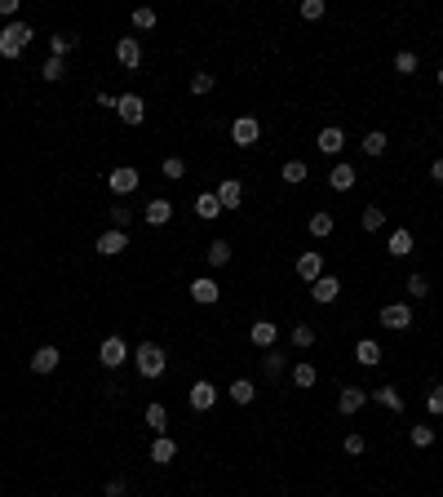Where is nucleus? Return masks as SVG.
<instances>
[{"instance_id": "nucleus-1", "label": "nucleus", "mask_w": 443, "mask_h": 497, "mask_svg": "<svg viewBox=\"0 0 443 497\" xmlns=\"http://www.w3.org/2000/svg\"><path fill=\"white\" fill-rule=\"evenodd\" d=\"M134 364H138V373L146 377V382H151V377H164V364H169V360H164V351L155 342H142L134 351Z\"/></svg>"}, {"instance_id": "nucleus-2", "label": "nucleus", "mask_w": 443, "mask_h": 497, "mask_svg": "<svg viewBox=\"0 0 443 497\" xmlns=\"http://www.w3.org/2000/svg\"><path fill=\"white\" fill-rule=\"evenodd\" d=\"M31 36H36V31H31L27 23H9L5 31H0V58H18Z\"/></svg>"}, {"instance_id": "nucleus-3", "label": "nucleus", "mask_w": 443, "mask_h": 497, "mask_svg": "<svg viewBox=\"0 0 443 497\" xmlns=\"http://www.w3.org/2000/svg\"><path fill=\"white\" fill-rule=\"evenodd\" d=\"M138 182H142V173L134 169V164H120V169H111V173H107V187L116 191V195H129V191H138Z\"/></svg>"}, {"instance_id": "nucleus-4", "label": "nucleus", "mask_w": 443, "mask_h": 497, "mask_svg": "<svg viewBox=\"0 0 443 497\" xmlns=\"http://www.w3.org/2000/svg\"><path fill=\"white\" fill-rule=\"evenodd\" d=\"M116 115H120L124 125H142L146 120V103H142L138 93H120L116 98Z\"/></svg>"}, {"instance_id": "nucleus-5", "label": "nucleus", "mask_w": 443, "mask_h": 497, "mask_svg": "<svg viewBox=\"0 0 443 497\" xmlns=\"http://www.w3.org/2000/svg\"><path fill=\"white\" fill-rule=\"evenodd\" d=\"M261 138V125H257V115H240V120L231 125V142L235 147H253Z\"/></svg>"}, {"instance_id": "nucleus-6", "label": "nucleus", "mask_w": 443, "mask_h": 497, "mask_svg": "<svg viewBox=\"0 0 443 497\" xmlns=\"http://www.w3.org/2000/svg\"><path fill=\"white\" fill-rule=\"evenodd\" d=\"M116 58H120V67L134 72L138 62H142V40H138V36H120V40H116Z\"/></svg>"}, {"instance_id": "nucleus-7", "label": "nucleus", "mask_w": 443, "mask_h": 497, "mask_svg": "<svg viewBox=\"0 0 443 497\" xmlns=\"http://www.w3.org/2000/svg\"><path fill=\"white\" fill-rule=\"evenodd\" d=\"M124 248H129V236L120 227H111V231L98 236V253H102V258H116V253H124Z\"/></svg>"}, {"instance_id": "nucleus-8", "label": "nucleus", "mask_w": 443, "mask_h": 497, "mask_svg": "<svg viewBox=\"0 0 443 497\" xmlns=\"http://www.w3.org/2000/svg\"><path fill=\"white\" fill-rule=\"evenodd\" d=\"M98 360H102V364H107V369H120V364L129 360V346H124L120 338H107L102 346H98Z\"/></svg>"}, {"instance_id": "nucleus-9", "label": "nucleus", "mask_w": 443, "mask_h": 497, "mask_svg": "<svg viewBox=\"0 0 443 497\" xmlns=\"http://www.w3.org/2000/svg\"><path fill=\"white\" fill-rule=\"evenodd\" d=\"M337 293H341V280L337 275H319L315 285H310V297H315L319 307H328V302H337Z\"/></svg>"}, {"instance_id": "nucleus-10", "label": "nucleus", "mask_w": 443, "mask_h": 497, "mask_svg": "<svg viewBox=\"0 0 443 497\" xmlns=\"http://www.w3.org/2000/svg\"><path fill=\"white\" fill-rule=\"evenodd\" d=\"M377 320H382L386 329H395V333H399V329H408V324H413V311H408L403 302H390V307H382V316H377Z\"/></svg>"}, {"instance_id": "nucleus-11", "label": "nucleus", "mask_w": 443, "mask_h": 497, "mask_svg": "<svg viewBox=\"0 0 443 497\" xmlns=\"http://www.w3.org/2000/svg\"><path fill=\"white\" fill-rule=\"evenodd\" d=\"M187 400H191V409H195V413H208L213 404H218V387H213V382H195Z\"/></svg>"}, {"instance_id": "nucleus-12", "label": "nucleus", "mask_w": 443, "mask_h": 497, "mask_svg": "<svg viewBox=\"0 0 443 497\" xmlns=\"http://www.w3.org/2000/svg\"><path fill=\"white\" fill-rule=\"evenodd\" d=\"M213 195H218V205H222V209H240V205H244V187H240L235 178H222V187L213 191Z\"/></svg>"}, {"instance_id": "nucleus-13", "label": "nucleus", "mask_w": 443, "mask_h": 497, "mask_svg": "<svg viewBox=\"0 0 443 497\" xmlns=\"http://www.w3.org/2000/svg\"><path fill=\"white\" fill-rule=\"evenodd\" d=\"M315 147H319V152H324V156H337V152H341V147H346V134H341V129H337V125H328V129H319V138H315Z\"/></svg>"}, {"instance_id": "nucleus-14", "label": "nucleus", "mask_w": 443, "mask_h": 497, "mask_svg": "<svg viewBox=\"0 0 443 497\" xmlns=\"http://www.w3.org/2000/svg\"><path fill=\"white\" fill-rule=\"evenodd\" d=\"M249 338H253V346L271 351V346H275V338H280V329H275V320H257V324L249 329Z\"/></svg>"}, {"instance_id": "nucleus-15", "label": "nucleus", "mask_w": 443, "mask_h": 497, "mask_svg": "<svg viewBox=\"0 0 443 497\" xmlns=\"http://www.w3.org/2000/svg\"><path fill=\"white\" fill-rule=\"evenodd\" d=\"M191 297H195V302H200V307H213V302H218V297H222V289H218V280H195V285H191Z\"/></svg>"}, {"instance_id": "nucleus-16", "label": "nucleus", "mask_w": 443, "mask_h": 497, "mask_svg": "<svg viewBox=\"0 0 443 497\" xmlns=\"http://www.w3.org/2000/svg\"><path fill=\"white\" fill-rule=\"evenodd\" d=\"M364 400H368V391H359V387H341V395H337V409L350 418V413H359V409H364Z\"/></svg>"}, {"instance_id": "nucleus-17", "label": "nucleus", "mask_w": 443, "mask_h": 497, "mask_svg": "<svg viewBox=\"0 0 443 497\" xmlns=\"http://www.w3.org/2000/svg\"><path fill=\"white\" fill-rule=\"evenodd\" d=\"M386 253L390 258H408V253H413V231H390V240H386Z\"/></svg>"}, {"instance_id": "nucleus-18", "label": "nucleus", "mask_w": 443, "mask_h": 497, "mask_svg": "<svg viewBox=\"0 0 443 497\" xmlns=\"http://www.w3.org/2000/svg\"><path fill=\"white\" fill-rule=\"evenodd\" d=\"M297 275H302V280H310V285H315V280L324 275V258L315 253V248H310V253H302V258H297Z\"/></svg>"}, {"instance_id": "nucleus-19", "label": "nucleus", "mask_w": 443, "mask_h": 497, "mask_svg": "<svg viewBox=\"0 0 443 497\" xmlns=\"http://www.w3.org/2000/svg\"><path fill=\"white\" fill-rule=\"evenodd\" d=\"M58 346H40V351L36 355H31V373H54L58 369Z\"/></svg>"}, {"instance_id": "nucleus-20", "label": "nucleus", "mask_w": 443, "mask_h": 497, "mask_svg": "<svg viewBox=\"0 0 443 497\" xmlns=\"http://www.w3.org/2000/svg\"><path fill=\"white\" fill-rule=\"evenodd\" d=\"M355 360L364 364V369H372V364H382V346H377L372 338H359V346H355Z\"/></svg>"}, {"instance_id": "nucleus-21", "label": "nucleus", "mask_w": 443, "mask_h": 497, "mask_svg": "<svg viewBox=\"0 0 443 497\" xmlns=\"http://www.w3.org/2000/svg\"><path fill=\"white\" fill-rule=\"evenodd\" d=\"M173 457H177V444H173L169 435H160V440L151 444V462H155V467H169Z\"/></svg>"}, {"instance_id": "nucleus-22", "label": "nucleus", "mask_w": 443, "mask_h": 497, "mask_svg": "<svg viewBox=\"0 0 443 497\" xmlns=\"http://www.w3.org/2000/svg\"><path fill=\"white\" fill-rule=\"evenodd\" d=\"M142 213H146V222H151V227H164V222L173 218V205H169V200H151Z\"/></svg>"}, {"instance_id": "nucleus-23", "label": "nucleus", "mask_w": 443, "mask_h": 497, "mask_svg": "<svg viewBox=\"0 0 443 497\" xmlns=\"http://www.w3.org/2000/svg\"><path fill=\"white\" fill-rule=\"evenodd\" d=\"M328 182H333V191H350L355 187V164H337V169L328 173Z\"/></svg>"}, {"instance_id": "nucleus-24", "label": "nucleus", "mask_w": 443, "mask_h": 497, "mask_svg": "<svg viewBox=\"0 0 443 497\" xmlns=\"http://www.w3.org/2000/svg\"><path fill=\"white\" fill-rule=\"evenodd\" d=\"M231 400L235 404H253L257 400V387L249 382V377H235V382H231Z\"/></svg>"}, {"instance_id": "nucleus-25", "label": "nucleus", "mask_w": 443, "mask_h": 497, "mask_svg": "<svg viewBox=\"0 0 443 497\" xmlns=\"http://www.w3.org/2000/svg\"><path fill=\"white\" fill-rule=\"evenodd\" d=\"M195 213H200V218H204V222H213V218H218V213H222V205H218V195H213V191H204V195H200V200H195Z\"/></svg>"}, {"instance_id": "nucleus-26", "label": "nucleus", "mask_w": 443, "mask_h": 497, "mask_svg": "<svg viewBox=\"0 0 443 497\" xmlns=\"http://www.w3.org/2000/svg\"><path fill=\"white\" fill-rule=\"evenodd\" d=\"M333 227H337V218L333 213H310V236H333Z\"/></svg>"}, {"instance_id": "nucleus-27", "label": "nucleus", "mask_w": 443, "mask_h": 497, "mask_svg": "<svg viewBox=\"0 0 443 497\" xmlns=\"http://www.w3.org/2000/svg\"><path fill=\"white\" fill-rule=\"evenodd\" d=\"M146 426H151L155 435H164V426H169V409H164V404H151V409H146Z\"/></svg>"}, {"instance_id": "nucleus-28", "label": "nucleus", "mask_w": 443, "mask_h": 497, "mask_svg": "<svg viewBox=\"0 0 443 497\" xmlns=\"http://www.w3.org/2000/svg\"><path fill=\"white\" fill-rule=\"evenodd\" d=\"M226 262H231V244H226V240H213V244H208V267H226Z\"/></svg>"}, {"instance_id": "nucleus-29", "label": "nucleus", "mask_w": 443, "mask_h": 497, "mask_svg": "<svg viewBox=\"0 0 443 497\" xmlns=\"http://www.w3.org/2000/svg\"><path fill=\"white\" fill-rule=\"evenodd\" d=\"M386 147H390V138L382 134V129H372V134L364 138V156H386Z\"/></svg>"}, {"instance_id": "nucleus-30", "label": "nucleus", "mask_w": 443, "mask_h": 497, "mask_svg": "<svg viewBox=\"0 0 443 497\" xmlns=\"http://www.w3.org/2000/svg\"><path fill=\"white\" fill-rule=\"evenodd\" d=\"M280 178H284V182H293V187H297V182H306V160H284Z\"/></svg>"}, {"instance_id": "nucleus-31", "label": "nucleus", "mask_w": 443, "mask_h": 497, "mask_svg": "<svg viewBox=\"0 0 443 497\" xmlns=\"http://www.w3.org/2000/svg\"><path fill=\"white\" fill-rule=\"evenodd\" d=\"M372 395H377V404H386L390 413H399V409H403V395H399L395 387H382V391H372Z\"/></svg>"}, {"instance_id": "nucleus-32", "label": "nucleus", "mask_w": 443, "mask_h": 497, "mask_svg": "<svg viewBox=\"0 0 443 497\" xmlns=\"http://www.w3.org/2000/svg\"><path fill=\"white\" fill-rule=\"evenodd\" d=\"M293 346H297V351L315 346V329H310V324H293Z\"/></svg>"}, {"instance_id": "nucleus-33", "label": "nucleus", "mask_w": 443, "mask_h": 497, "mask_svg": "<svg viewBox=\"0 0 443 497\" xmlns=\"http://www.w3.org/2000/svg\"><path fill=\"white\" fill-rule=\"evenodd\" d=\"M395 72L399 76H413L417 72V54H413V49H399V54H395Z\"/></svg>"}, {"instance_id": "nucleus-34", "label": "nucleus", "mask_w": 443, "mask_h": 497, "mask_svg": "<svg viewBox=\"0 0 443 497\" xmlns=\"http://www.w3.org/2000/svg\"><path fill=\"white\" fill-rule=\"evenodd\" d=\"M315 364H293V382H297V387H315Z\"/></svg>"}, {"instance_id": "nucleus-35", "label": "nucleus", "mask_w": 443, "mask_h": 497, "mask_svg": "<svg viewBox=\"0 0 443 497\" xmlns=\"http://www.w3.org/2000/svg\"><path fill=\"white\" fill-rule=\"evenodd\" d=\"M71 36H67V31H58V36H49V49H54V58H62V54H71Z\"/></svg>"}, {"instance_id": "nucleus-36", "label": "nucleus", "mask_w": 443, "mask_h": 497, "mask_svg": "<svg viewBox=\"0 0 443 497\" xmlns=\"http://www.w3.org/2000/svg\"><path fill=\"white\" fill-rule=\"evenodd\" d=\"M408 293H413V297H425V293H430V280H425L421 271H413V275H408Z\"/></svg>"}, {"instance_id": "nucleus-37", "label": "nucleus", "mask_w": 443, "mask_h": 497, "mask_svg": "<svg viewBox=\"0 0 443 497\" xmlns=\"http://www.w3.org/2000/svg\"><path fill=\"white\" fill-rule=\"evenodd\" d=\"M155 23H160V18H155V9H134V27H138V31H151Z\"/></svg>"}, {"instance_id": "nucleus-38", "label": "nucleus", "mask_w": 443, "mask_h": 497, "mask_svg": "<svg viewBox=\"0 0 443 497\" xmlns=\"http://www.w3.org/2000/svg\"><path fill=\"white\" fill-rule=\"evenodd\" d=\"M382 227H386V213L377 209V205H372V209H364V231H382Z\"/></svg>"}, {"instance_id": "nucleus-39", "label": "nucleus", "mask_w": 443, "mask_h": 497, "mask_svg": "<svg viewBox=\"0 0 443 497\" xmlns=\"http://www.w3.org/2000/svg\"><path fill=\"white\" fill-rule=\"evenodd\" d=\"M413 444H417V449H430V444H435V426H413Z\"/></svg>"}, {"instance_id": "nucleus-40", "label": "nucleus", "mask_w": 443, "mask_h": 497, "mask_svg": "<svg viewBox=\"0 0 443 497\" xmlns=\"http://www.w3.org/2000/svg\"><path fill=\"white\" fill-rule=\"evenodd\" d=\"M40 76L45 80H62V76H67V67H62V58H49L45 67H40Z\"/></svg>"}, {"instance_id": "nucleus-41", "label": "nucleus", "mask_w": 443, "mask_h": 497, "mask_svg": "<svg viewBox=\"0 0 443 497\" xmlns=\"http://www.w3.org/2000/svg\"><path fill=\"white\" fill-rule=\"evenodd\" d=\"M208 89H213V76L208 72H195L191 76V93H208Z\"/></svg>"}, {"instance_id": "nucleus-42", "label": "nucleus", "mask_w": 443, "mask_h": 497, "mask_svg": "<svg viewBox=\"0 0 443 497\" xmlns=\"http://www.w3.org/2000/svg\"><path fill=\"white\" fill-rule=\"evenodd\" d=\"M164 178H187V164L177 156H169V160H164Z\"/></svg>"}, {"instance_id": "nucleus-43", "label": "nucleus", "mask_w": 443, "mask_h": 497, "mask_svg": "<svg viewBox=\"0 0 443 497\" xmlns=\"http://www.w3.org/2000/svg\"><path fill=\"white\" fill-rule=\"evenodd\" d=\"M111 222H116V227L124 231L129 222H134V209H124V205H116V209H111Z\"/></svg>"}, {"instance_id": "nucleus-44", "label": "nucleus", "mask_w": 443, "mask_h": 497, "mask_svg": "<svg viewBox=\"0 0 443 497\" xmlns=\"http://www.w3.org/2000/svg\"><path fill=\"white\" fill-rule=\"evenodd\" d=\"M302 18H310V23L324 18V0H306V5H302Z\"/></svg>"}, {"instance_id": "nucleus-45", "label": "nucleus", "mask_w": 443, "mask_h": 497, "mask_svg": "<svg viewBox=\"0 0 443 497\" xmlns=\"http://www.w3.org/2000/svg\"><path fill=\"white\" fill-rule=\"evenodd\" d=\"M425 409H430V413H435V418H439V413H443V387H435L430 395H425Z\"/></svg>"}, {"instance_id": "nucleus-46", "label": "nucleus", "mask_w": 443, "mask_h": 497, "mask_svg": "<svg viewBox=\"0 0 443 497\" xmlns=\"http://www.w3.org/2000/svg\"><path fill=\"white\" fill-rule=\"evenodd\" d=\"M266 373H271V377H280V373H284V355H280V351H271V355H266Z\"/></svg>"}, {"instance_id": "nucleus-47", "label": "nucleus", "mask_w": 443, "mask_h": 497, "mask_svg": "<svg viewBox=\"0 0 443 497\" xmlns=\"http://www.w3.org/2000/svg\"><path fill=\"white\" fill-rule=\"evenodd\" d=\"M346 453H364V435H346Z\"/></svg>"}, {"instance_id": "nucleus-48", "label": "nucleus", "mask_w": 443, "mask_h": 497, "mask_svg": "<svg viewBox=\"0 0 443 497\" xmlns=\"http://www.w3.org/2000/svg\"><path fill=\"white\" fill-rule=\"evenodd\" d=\"M107 497H124V479H111V484H107Z\"/></svg>"}, {"instance_id": "nucleus-49", "label": "nucleus", "mask_w": 443, "mask_h": 497, "mask_svg": "<svg viewBox=\"0 0 443 497\" xmlns=\"http://www.w3.org/2000/svg\"><path fill=\"white\" fill-rule=\"evenodd\" d=\"M13 9H18V0H0V13H5V18H13Z\"/></svg>"}, {"instance_id": "nucleus-50", "label": "nucleus", "mask_w": 443, "mask_h": 497, "mask_svg": "<svg viewBox=\"0 0 443 497\" xmlns=\"http://www.w3.org/2000/svg\"><path fill=\"white\" fill-rule=\"evenodd\" d=\"M430 178H435V182H443V156H439V160L430 164Z\"/></svg>"}, {"instance_id": "nucleus-51", "label": "nucleus", "mask_w": 443, "mask_h": 497, "mask_svg": "<svg viewBox=\"0 0 443 497\" xmlns=\"http://www.w3.org/2000/svg\"><path fill=\"white\" fill-rule=\"evenodd\" d=\"M439 85H443V67H439Z\"/></svg>"}]
</instances>
